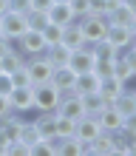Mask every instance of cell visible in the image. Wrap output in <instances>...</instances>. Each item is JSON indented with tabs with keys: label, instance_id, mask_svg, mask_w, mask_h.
Returning a JSON list of instances; mask_svg holds the SVG:
<instances>
[{
	"label": "cell",
	"instance_id": "5b68a950",
	"mask_svg": "<svg viewBox=\"0 0 136 156\" xmlns=\"http://www.w3.org/2000/svg\"><path fill=\"white\" fill-rule=\"evenodd\" d=\"M0 29H3L6 37H12V40H20L26 29H29V23H26V14L23 12H12L9 9L6 14H0Z\"/></svg>",
	"mask_w": 136,
	"mask_h": 156
},
{
	"label": "cell",
	"instance_id": "44dd1931",
	"mask_svg": "<svg viewBox=\"0 0 136 156\" xmlns=\"http://www.w3.org/2000/svg\"><path fill=\"white\" fill-rule=\"evenodd\" d=\"M82 105H85V114H91V116H96L102 108L108 105L105 102V97L99 94V91H91V94H82Z\"/></svg>",
	"mask_w": 136,
	"mask_h": 156
},
{
	"label": "cell",
	"instance_id": "9a60e30c",
	"mask_svg": "<svg viewBox=\"0 0 136 156\" xmlns=\"http://www.w3.org/2000/svg\"><path fill=\"white\" fill-rule=\"evenodd\" d=\"M48 20L57 23V26H68V23H74L77 17H74V12H71L68 3H51L48 6Z\"/></svg>",
	"mask_w": 136,
	"mask_h": 156
},
{
	"label": "cell",
	"instance_id": "836d02e7",
	"mask_svg": "<svg viewBox=\"0 0 136 156\" xmlns=\"http://www.w3.org/2000/svg\"><path fill=\"white\" fill-rule=\"evenodd\" d=\"M122 128H128V131H133V133H136V111L125 116V125H122Z\"/></svg>",
	"mask_w": 136,
	"mask_h": 156
},
{
	"label": "cell",
	"instance_id": "52a82bcc",
	"mask_svg": "<svg viewBox=\"0 0 136 156\" xmlns=\"http://www.w3.org/2000/svg\"><path fill=\"white\" fill-rule=\"evenodd\" d=\"M57 114H60V116H68V119L85 116L82 97H77V94H62V97H60V105H57Z\"/></svg>",
	"mask_w": 136,
	"mask_h": 156
},
{
	"label": "cell",
	"instance_id": "f546056e",
	"mask_svg": "<svg viewBox=\"0 0 136 156\" xmlns=\"http://www.w3.org/2000/svg\"><path fill=\"white\" fill-rule=\"evenodd\" d=\"M12 48H17V43H14L12 37H6V34H0V57H6Z\"/></svg>",
	"mask_w": 136,
	"mask_h": 156
},
{
	"label": "cell",
	"instance_id": "7bdbcfd3",
	"mask_svg": "<svg viewBox=\"0 0 136 156\" xmlns=\"http://www.w3.org/2000/svg\"><path fill=\"white\" fill-rule=\"evenodd\" d=\"M133 45H136V37H133Z\"/></svg>",
	"mask_w": 136,
	"mask_h": 156
},
{
	"label": "cell",
	"instance_id": "d6986e66",
	"mask_svg": "<svg viewBox=\"0 0 136 156\" xmlns=\"http://www.w3.org/2000/svg\"><path fill=\"white\" fill-rule=\"evenodd\" d=\"M23 66H26V54L17 51V48H12L6 57H0V68H3L6 74H14V71H20Z\"/></svg>",
	"mask_w": 136,
	"mask_h": 156
},
{
	"label": "cell",
	"instance_id": "ffe728a7",
	"mask_svg": "<svg viewBox=\"0 0 136 156\" xmlns=\"http://www.w3.org/2000/svg\"><path fill=\"white\" fill-rule=\"evenodd\" d=\"M111 105H113V108H116V111H119L122 116H128V114H133V111H136V94H133L131 88H125V91H122V94L113 99Z\"/></svg>",
	"mask_w": 136,
	"mask_h": 156
},
{
	"label": "cell",
	"instance_id": "484cf974",
	"mask_svg": "<svg viewBox=\"0 0 136 156\" xmlns=\"http://www.w3.org/2000/svg\"><path fill=\"white\" fill-rule=\"evenodd\" d=\"M43 37H45V43L48 45H57V43H62V26H57V23H48L43 29Z\"/></svg>",
	"mask_w": 136,
	"mask_h": 156
},
{
	"label": "cell",
	"instance_id": "2e32d148",
	"mask_svg": "<svg viewBox=\"0 0 136 156\" xmlns=\"http://www.w3.org/2000/svg\"><path fill=\"white\" fill-rule=\"evenodd\" d=\"M45 60L51 62L54 68H62V66H68V57H71V48L68 45H62V43H57V45H48L45 48V54H43Z\"/></svg>",
	"mask_w": 136,
	"mask_h": 156
},
{
	"label": "cell",
	"instance_id": "7c38bea8",
	"mask_svg": "<svg viewBox=\"0 0 136 156\" xmlns=\"http://www.w3.org/2000/svg\"><path fill=\"white\" fill-rule=\"evenodd\" d=\"M113 153H116V139H113V133L102 131L94 142H91V156H113Z\"/></svg>",
	"mask_w": 136,
	"mask_h": 156
},
{
	"label": "cell",
	"instance_id": "60d3db41",
	"mask_svg": "<svg viewBox=\"0 0 136 156\" xmlns=\"http://www.w3.org/2000/svg\"><path fill=\"white\" fill-rule=\"evenodd\" d=\"M113 3H122V0H113Z\"/></svg>",
	"mask_w": 136,
	"mask_h": 156
},
{
	"label": "cell",
	"instance_id": "cb8c5ba5",
	"mask_svg": "<svg viewBox=\"0 0 136 156\" xmlns=\"http://www.w3.org/2000/svg\"><path fill=\"white\" fill-rule=\"evenodd\" d=\"M74 133H77V119H68V116L57 114V136L60 139H71Z\"/></svg>",
	"mask_w": 136,
	"mask_h": 156
},
{
	"label": "cell",
	"instance_id": "4316f807",
	"mask_svg": "<svg viewBox=\"0 0 136 156\" xmlns=\"http://www.w3.org/2000/svg\"><path fill=\"white\" fill-rule=\"evenodd\" d=\"M113 6V0H88V14H108Z\"/></svg>",
	"mask_w": 136,
	"mask_h": 156
},
{
	"label": "cell",
	"instance_id": "d4e9b609",
	"mask_svg": "<svg viewBox=\"0 0 136 156\" xmlns=\"http://www.w3.org/2000/svg\"><path fill=\"white\" fill-rule=\"evenodd\" d=\"M20 142H23V145H29V151H31V145H34V142H40V133H37V128H34L31 119H26V122L20 125Z\"/></svg>",
	"mask_w": 136,
	"mask_h": 156
},
{
	"label": "cell",
	"instance_id": "8992f818",
	"mask_svg": "<svg viewBox=\"0 0 136 156\" xmlns=\"http://www.w3.org/2000/svg\"><path fill=\"white\" fill-rule=\"evenodd\" d=\"M9 102H12V111L14 114L34 111V85H14L12 94H9Z\"/></svg>",
	"mask_w": 136,
	"mask_h": 156
},
{
	"label": "cell",
	"instance_id": "30bf717a",
	"mask_svg": "<svg viewBox=\"0 0 136 156\" xmlns=\"http://www.w3.org/2000/svg\"><path fill=\"white\" fill-rule=\"evenodd\" d=\"M96 119H99V125H102V131H108V133H113V131H119V128L125 125V116L116 111L113 105H105L102 111L96 114Z\"/></svg>",
	"mask_w": 136,
	"mask_h": 156
},
{
	"label": "cell",
	"instance_id": "d590c367",
	"mask_svg": "<svg viewBox=\"0 0 136 156\" xmlns=\"http://www.w3.org/2000/svg\"><path fill=\"white\" fill-rule=\"evenodd\" d=\"M54 0H31V9H43V12H48V6Z\"/></svg>",
	"mask_w": 136,
	"mask_h": 156
},
{
	"label": "cell",
	"instance_id": "3957f363",
	"mask_svg": "<svg viewBox=\"0 0 136 156\" xmlns=\"http://www.w3.org/2000/svg\"><path fill=\"white\" fill-rule=\"evenodd\" d=\"M14 43H17V51L26 54V60H29V57H37V54H45V48H48L43 31H34V29H26V34H23L20 40H14Z\"/></svg>",
	"mask_w": 136,
	"mask_h": 156
},
{
	"label": "cell",
	"instance_id": "6da1fadb",
	"mask_svg": "<svg viewBox=\"0 0 136 156\" xmlns=\"http://www.w3.org/2000/svg\"><path fill=\"white\" fill-rule=\"evenodd\" d=\"M77 23H79V29L85 34V43L105 40V34H108V17L105 14H85V17H79Z\"/></svg>",
	"mask_w": 136,
	"mask_h": 156
},
{
	"label": "cell",
	"instance_id": "d6a6232c",
	"mask_svg": "<svg viewBox=\"0 0 136 156\" xmlns=\"http://www.w3.org/2000/svg\"><path fill=\"white\" fill-rule=\"evenodd\" d=\"M122 60H125V62H128V66L136 71V45H128V48L122 51Z\"/></svg>",
	"mask_w": 136,
	"mask_h": 156
},
{
	"label": "cell",
	"instance_id": "7a4b0ae2",
	"mask_svg": "<svg viewBox=\"0 0 136 156\" xmlns=\"http://www.w3.org/2000/svg\"><path fill=\"white\" fill-rule=\"evenodd\" d=\"M26 71H29L31 85H43V82H51V77H54V66L43 57V54H37V57H29V60H26Z\"/></svg>",
	"mask_w": 136,
	"mask_h": 156
},
{
	"label": "cell",
	"instance_id": "e0dca14e",
	"mask_svg": "<svg viewBox=\"0 0 136 156\" xmlns=\"http://www.w3.org/2000/svg\"><path fill=\"white\" fill-rule=\"evenodd\" d=\"M105 17H108V26H131L136 14H133V12H131V9L125 6V3H116V6L111 9V12L105 14Z\"/></svg>",
	"mask_w": 136,
	"mask_h": 156
},
{
	"label": "cell",
	"instance_id": "ab89813d",
	"mask_svg": "<svg viewBox=\"0 0 136 156\" xmlns=\"http://www.w3.org/2000/svg\"><path fill=\"white\" fill-rule=\"evenodd\" d=\"M54 3H68V0H54Z\"/></svg>",
	"mask_w": 136,
	"mask_h": 156
},
{
	"label": "cell",
	"instance_id": "ee69618b",
	"mask_svg": "<svg viewBox=\"0 0 136 156\" xmlns=\"http://www.w3.org/2000/svg\"><path fill=\"white\" fill-rule=\"evenodd\" d=\"M0 34H3V29H0Z\"/></svg>",
	"mask_w": 136,
	"mask_h": 156
},
{
	"label": "cell",
	"instance_id": "5bb4252c",
	"mask_svg": "<svg viewBox=\"0 0 136 156\" xmlns=\"http://www.w3.org/2000/svg\"><path fill=\"white\" fill-rule=\"evenodd\" d=\"M62 45H68L71 51H74V48H82V45H85V34H82V29H79L77 20L68 23V26H62Z\"/></svg>",
	"mask_w": 136,
	"mask_h": 156
},
{
	"label": "cell",
	"instance_id": "603a6c76",
	"mask_svg": "<svg viewBox=\"0 0 136 156\" xmlns=\"http://www.w3.org/2000/svg\"><path fill=\"white\" fill-rule=\"evenodd\" d=\"M113 77H116V80H122L125 85H131V82L136 80V71L122 60V54H119V60H116V66H113Z\"/></svg>",
	"mask_w": 136,
	"mask_h": 156
},
{
	"label": "cell",
	"instance_id": "8d00e7d4",
	"mask_svg": "<svg viewBox=\"0 0 136 156\" xmlns=\"http://www.w3.org/2000/svg\"><path fill=\"white\" fill-rule=\"evenodd\" d=\"M122 3H125V6H128V9H131V12H133V14H136V0H122Z\"/></svg>",
	"mask_w": 136,
	"mask_h": 156
},
{
	"label": "cell",
	"instance_id": "9c48e42d",
	"mask_svg": "<svg viewBox=\"0 0 136 156\" xmlns=\"http://www.w3.org/2000/svg\"><path fill=\"white\" fill-rule=\"evenodd\" d=\"M105 40L111 43L113 48L125 51L128 45H133V31H131V26H108V34H105Z\"/></svg>",
	"mask_w": 136,
	"mask_h": 156
},
{
	"label": "cell",
	"instance_id": "4fadbf2b",
	"mask_svg": "<svg viewBox=\"0 0 136 156\" xmlns=\"http://www.w3.org/2000/svg\"><path fill=\"white\" fill-rule=\"evenodd\" d=\"M99 77L96 71H82V74H77V80H74V91L79 97L82 94H91V91H99Z\"/></svg>",
	"mask_w": 136,
	"mask_h": 156
},
{
	"label": "cell",
	"instance_id": "74e56055",
	"mask_svg": "<svg viewBox=\"0 0 136 156\" xmlns=\"http://www.w3.org/2000/svg\"><path fill=\"white\" fill-rule=\"evenodd\" d=\"M9 12V0H0V14H6Z\"/></svg>",
	"mask_w": 136,
	"mask_h": 156
},
{
	"label": "cell",
	"instance_id": "277c9868",
	"mask_svg": "<svg viewBox=\"0 0 136 156\" xmlns=\"http://www.w3.org/2000/svg\"><path fill=\"white\" fill-rule=\"evenodd\" d=\"M60 105V91L51 82L34 85V111H57Z\"/></svg>",
	"mask_w": 136,
	"mask_h": 156
},
{
	"label": "cell",
	"instance_id": "e575fe53",
	"mask_svg": "<svg viewBox=\"0 0 136 156\" xmlns=\"http://www.w3.org/2000/svg\"><path fill=\"white\" fill-rule=\"evenodd\" d=\"M3 114H12V102H9V97L0 94V116H3Z\"/></svg>",
	"mask_w": 136,
	"mask_h": 156
},
{
	"label": "cell",
	"instance_id": "1f68e13d",
	"mask_svg": "<svg viewBox=\"0 0 136 156\" xmlns=\"http://www.w3.org/2000/svg\"><path fill=\"white\" fill-rule=\"evenodd\" d=\"M9 9H12V12H29L31 9V0H9Z\"/></svg>",
	"mask_w": 136,
	"mask_h": 156
},
{
	"label": "cell",
	"instance_id": "f35d334b",
	"mask_svg": "<svg viewBox=\"0 0 136 156\" xmlns=\"http://www.w3.org/2000/svg\"><path fill=\"white\" fill-rule=\"evenodd\" d=\"M131 31H133V37H136V17H133V23H131Z\"/></svg>",
	"mask_w": 136,
	"mask_h": 156
},
{
	"label": "cell",
	"instance_id": "8fae6325",
	"mask_svg": "<svg viewBox=\"0 0 136 156\" xmlns=\"http://www.w3.org/2000/svg\"><path fill=\"white\" fill-rule=\"evenodd\" d=\"M125 88H128V85H125L122 80H116L113 74H108V77H102V80H99V94L105 97V102H108V105H111V102L122 94Z\"/></svg>",
	"mask_w": 136,
	"mask_h": 156
},
{
	"label": "cell",
	"instance_id": "4dcf8cb0",
	"mask_svg": "<svg viewBox=\"0 0 136 156\" xmlns=\"http://www.w3.org/2000/svg\"><path fill=\"white\" fill-rule=\"evenodd\" d=\"M12 80H14V85H31V80H29V71H26V66H23L20 71H14V74H12Z\"/></svg>",
	"mask_w": 136,
	"mask_h": 156
},
{
	"label": "cell",
	"instance_id": "7402d4cb",
	"mask_svg": "<svg viewBox=\"0 0 136 156\" xmlns=\"http://www.w3.org/2000/svg\"><path fill=\"white\" fill-rule=\"evenodd\" d=\"M26 23H29V29L43 31L51 20H48V12H43V9H29V12H26Z\"/></svg>",
	"mask_w": 136,
	"mask_h": 156
},
{
	"label": "cell",
	"instance_id": "83f0119b",
	"mask_svg": "<svg viewBox=\"0 0 136 156\" xmlns=\"http://www.w3.org/2000/svg\"><path fill=\"white\" fill-rule=\"evenodd\" d=\"M119 60V57H116ZM116 60H102V57H94V71L99 77H108V74H113V66H116Z\"/></svg>",
	"mask_w": 136,
	"mask_h": 156
},
{
	"label": "cell",
	"instance_id": "b9f144b4",
	"mask_svg": "<svg viewBox=\"0 0 136 156\" xmlns=\"http://www.w3.org/2000/svg\"><path fill=\"white\" fill-rule=\"evenodd\" d=\"M131 91H133V94H136V88H131Z\"/></svg>",
	"mask_w": 136,
	"mask_h": 156
},
{
	"label": "cell",
	"instance_id": "ba28073f",
	"mask_svg": "<svg viewBox=\"0 0 136 156\" xmlns=\"http://www.w3.org/2000/svg\"><path fill=\"white\" fill-rule=\"evenodd\" d=\"M102 133V125H99V119L96 116H91V114H85V116H79L77 119V139H85V142H94L96 136Z\"/></svg>",
	"mask_w": 136,
	"mask_h": 156
},
{
	"label": "cell",
	"instance_id": "f1b7e54d",
	"mask_svg": "<svg viewBox=\"0 0 136 156\" xmlns=\"http://www.w3.org/2000/svg\"><path fill=\"white\" fill-rule=\"evenodd\" d=\"M12 88H14V80H12V74L0 71V94H3V97H9V94H12Z\"/></svg>",
	"mask_w": 136,
	"mask_h": 156
},
{
	"label": "cell",
	"instance_id": "ac0fdd59",
	"mask_svg": "<svg viewBox=\"0 0 136 156\" xmlns=\"http://www.w3.org/2000/svg\"><path fill=\"white\" fill-rule=\"evenodd\" d=\"M74 80H77V74H74L68 66H62V68H54L51 85L57 88V91H68V88H74Z\"/></svg>",
	"mask_w": 136,
	"mask_h": 156
}]
</instances>
